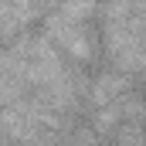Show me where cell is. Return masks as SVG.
Masks as SVG:
<instances>
[{
  "label": "cell",
  "instance_id": "1",
  "mask_svg": "<svg viewBox=\"0 0 146 146\" xmlns=\"http://www.w3.org/2000/svg\"><path fill=\"white\" fill-rule=\"evenodd\" d=\"M106 51L122 72L146 65V0H106Z\"/></svg>",
  "mask_w": 146,
  "mask_h": 146
},
{
  "label": "cell",
  "instance_id": "2",
  "mask_svg": "<svg viewBox=\"0 0 146 146\" xmlns=\"http://www.w3.org/2000/svg\"><path fill=\"white\" fill-rule=\"evenodd\" d=\"M48 37L58 44V48H65L68 54L75 58H92V37L85 31V21H68V17H61V14H51V21H48Z\"/></svg>",
  "mask_w": 146,
  "mask_h": 146
},
{
  "label": "cell",
  "instance_id": "3",
  "mask_svg": "<svg viewBox=\"0 0 146 146\" xmlns=\"http://www.w3.org/2000/svg\"><path fill=\"white\" fill-rule=\"evenodd\" d=\"M122 88H126V82H119V78H115V75H102V78H99V85H95V99H99V102H106V99H112V95H115V92H122Z\"/></svg>",
  "mask_w": 146,
  "mask_h": 146
}]
</instances>
